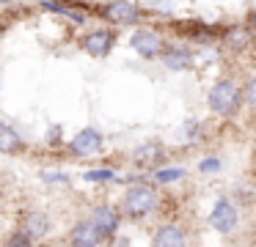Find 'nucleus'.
Segmentation results:
<instances>
[{
    "label": "nucleus",
    "instance_id": "nucleus-1",
    "mask_svg": "<svg viewBox=\"0 0 256 247\" xmlns=\"http://www.w3.org/2000/svg\"><path fill=\"white\" fill-rule=\"evenodd\" d=\"M157 203H160V198H157V190L149 184H132L127 192H124V201H122V209L127 217H149V214L157 212Z\"/></svg>",
    "mask_w": 256,
    "mask_h": 247
},
{
    "label": "nucleus",
    "instance_id": "nucleus-2",
    "mask_svg": "<svg viewBox=\"0 0 256 247\" xmlns=\"http://www.w3.org/2000/svg\"><path fill=\"white\" fill-rule=\"evenodd\" d=\"M245 102V93L240 91V85L234 80H220L212 85L210 91V107L212 113L223 115V118H228V115H234L240 110V104Z\"/></svg>",
    "mask_w": 256,
    "mask_h": 247
},
{
    "label": "nucleus",
    "instance_id": "nucleus-3",
    "mask_svg": "<svg viewBox=\"0 0 256 247\" xmlns=\"http://www.w3.org/2000/svg\"><path fill=\"white\" fill-rule=\"evenodd\" d=\"M132 47H135V52H138L140 58L154 60V58L162 55L166 44H162V38H160L157 30H152V27H140V30L132 33Z\"/></svg>",
    "mask_w": 256,
    "mask_h": 247
},
{
    "label": "nucleus",
    "instance_id": "nucleus-4",
    "mask_svg": "<svg viewBox=\"0 0 256 247\" xmlns=\"http://www.w3.org/2000/svg\"><path fill=\"white\" fill-rule=\"evenodd\" d=\"M113 44H116V33H113L110 27H96V30L86 33L83 41H80V47H83L88 55H94V58H105V55L113 49Z\"/></svg>",
    "mask_w": 256,
    "mask_h": 247
},
{
    "label": "nucleus",
    "instance_id": "nucleus-5",
    "mask_svg": "<svg viewBox=\"0 0 256 247\" xmlns=\"http://www.w3.org/2000/svg\"><path fill=\"white\" fill-rule=\"evenodd\" d=\"M210 225L215 231H220V234H232L237 228V206L228 198H220L210 214Z\"/></svg>",
    "mask_w": 256,
    "mask_h": 247
},
{
    "label": "nucleus",
    "instance_id": "nucleus-6",
    "mask_svg": "<svg viewBox=\"0 0 256 247\" xmlns=\"http://www.w3.org/2000/svg\"><path fill=\"white\" fill-rule=\"evenodd\" d=\"M102 16L110 19L113 25H132V22H138L140 11H138V5L130 3V0H113V3H108L105 8H102Z\"/></svg>",
    "mask_w": 256,
    "mask_h": 247
},
{
    "label": "nucleus",
    "instance_id": "nucleus-7",
    "mask_svg": "<svg viewBox=\"0 0 256 247\" xmlns=\"http://www.w3.org/2000/svg\"><path fill=\"white\" fill-rule=\"evenodd\" d=\"M105 242V236H102V231L94 225V220H83V223H78L72 228V234H69V245H78V247H96Z\"/></svg>",
    "mask_w": 256,
    "mask_h": 247
},
{
    "label": "nucleus",
    "instance_id": "nucleus-8",
    "mask_svg": "<svg viewBox=\"0 0 256 247\" xmlns=\"http://www.w3.org/2000/svg\"><path fill=\"white\" fill-rule=\"evenodd\" d=\"M69 148H72V154H78V157H91V154H96L102 148V135L88 126V129L78 132V135L72 137Z\"/></svg>",
    "mask_w": 256,
    "mask_h": 247
},
{
    "label": "nucleus",
    "instance_id": "nucleus-9",
    "mask_svg": "<svg viewBox=\"0 0 256 247\" xmlns=\"http://www.w3.org/2000/svg\"><path fill=\"white\" fill-rule=\"evenodd\" d=\"M160 58L171 71H182V69H188V66L193 63V52H190L184 44H171V47H166Z\"/></svg>",
    "mask_w": 256,
    "mask_h": 247
},
{
    "label": "nucleus",
    "instance_id": "nucleus-10",
    "mask_svg": "<svg viewBox=\"0 0 256 247\" xmlns=\"http://www.w3.org/2000/svg\"><path fill=\"white\" fill-rule=\"evenodd\" d=\"M20 228H22L34 242H39V239H44L47 231H50V220H47L42 212H25L22 214V225H20Z\"/></svg>",
    "mask_w": 256,
    "mask_h": 247
},
{
    "label": "nucleus",
    "instance_id": "nucleus-11",
    "mask_svg": "<svg viewBox=\"0 0 256 247\" xmlns=\"http://www.w3.org/2000/svg\"><path fill=\"white\" fill-rule=\"evenodd\" d=\"M91 220H94V225L102 231L105 239H110V236L118 231V214L113 212L110 206H96L94 214H91Z\"/></svg>",
    "mask_w": 256,
    "mask_h": 247
},
{
    "label": "nucleus",
    "instance_id": "nucleus-12",
    "mask_svg": "<svg viewBox=\"0 0 256 247\" xmlns=\"http://www.w3.org/2000/svg\"><path fill=\"white\" fill-rule=\"evenodd\" d=\"M132 157H135V162L144 165V168H154V165L162 162L166 151H162L160 143H140V146L132 151Z\"/></svg>",
    "mask_w": 256,
    "mask_h": 247
},
{
    "label": "nucleus",
    "instance_id": "nucleus-13",
    "mask_svg": "<svg viewBox=\"0 0 256 247\" xmlns=\"http://www.w3.org/2000/svg\"><path fill=\"white\" fill-rule=\"evenodd\" d=\"M188 242V234H184V228L182 225H162V228H157V234H154V245L160 247V245H166V247H179V245H184Z\"/></svg>",
    "mask_w": 256,
    "mask_h": 247
},
{
    "label": "nucleus",
    "instance_id": "nucleus-14",
    "mask_svg": "<svg viewBox=\"0 0 256 247\" xmlns=\"http://www.w3.org/2000/svg\"><path fill=\"white\" fill-rule=\"evenodd\" d=\"M0 151H3V154L22 151V137L14 132V126L3 124V121H0Z\"/></svg>",
    "mask_w": 256,
    "mask_h": 247
},
{
    "label": "nucleus",
    "instance_id": "nucleus-15",
    "mask_svg": "<svg viewBox=\"0 0 256 247\" xmlns=\"http://www.w3.org/2000/svg\"><path fill=\"white\" fill-rule=\"evenodd\" d=\"M223 38H226V44L232 49H245L250 44V38H254V33H250L248 27H228V30L223 33Z\"/></svg>",
    "mask_w": 256,
    "mask_h": 247
},
{
    "label": "nucleus",
    "instance_id": "nucleus-16",
    "mask_svg": "<svg viewBox=\"0 0 256 247\" xmlns=\"http://www.w3.org/2000/svg\"><path fill=\"white\" fill-rule=\"evenodd\" d=\"M184 179V168H162L157 170V181L160 184H171V181H179Z\"/></svg>",
    "mask_w": 256,
    "mask_h": 247
},
{
    "label": "nucleus",
    "instance_id": "nucleus-17",
    "mask_svg": "<svg viewBox=\"0 0 256 247\" xmlns=\"http://www.w3.org/2000/svg\"><path fill=\"white\" fill-rule=\"evenodd\" d=\"M242 93H245V104L256 110V74L248 80V85H245V91H242Z\"/></svg>",
    "mask_w": 256,
    "mask_h": 247
},
{
    "label": "nucleus",
    "instance_id": "nucleus-18",
    "mask_svg": "<svg viewBox=\"0 0 256 247\" xmlns=\"http://www.w3.org/2000/svg\"><path fill=\"white\" fill-rule=\"evenodd\" d=\"M198 170H201V173H218V170H220V159H218V157H206V159H201Z\"/></svg>",
    "mask_w": 256,
    "mask_h": 247
},
{
    "label": "nucleus",
    "instance_id": "nucleus-19",
    "mask_svg": "<svg viewBox=\"0 0 256 247\" xmlns=\"http://www.w3.org/2000/svg\"><path fill=\"white\" fill-rule=\"evenodd\" d=\"M86 179H88V181H113V179H116V173H113V170H88Z\"/></svg>",
    "mask_w": 256,
    "mask_h": 247
},
{
    "label": "nucleus",
    "instance_id": "nucleus-20",
    "mask_svg": "<svg viewBox=\"0 0 256 247\" xmlns=\"http://www.w3.org/2000/svg\"><path fill=\"white\" fill-rule=\"evenodd\" d=\"M8 245H22L25 247V245H34V239H30L22 228H17V231H14V236H8Z\"/></svg>",
    "mask_w": 256,
    "mask_h": 247
},
{
    "label": "nucleus",
    "instance_id": "nucleus-21",
    "mask_svg": "<svg viewBox=\"0 0 256 247\" xmlns=\"http://www.w3.org/2000/svg\"><path fill=\"white\" fill-rule=\"evenodd\" d=\"M196 132H198V124H196V121H184L182 135H184V137H196Z\"/></svg>",
    "mask_w": 256,
    "mask_h": 247
},
{
    "label": "nucleus",
    "instance_id": "nucleus-22",
    "mask_svg": "<svg viewBox=\"0 0 256 247\" xmlns=\"http://www.w3.org/2000/svg\"><path fill=\"white\" fill-rule=\"evenodd\" d=\"M44 181H47V184H52V181H56V184H66V176H64V173H44Z\"/></svg>",
    "mask_w": 256,
    "mask_h": 247
},
{
    "label": "nucleus",
    "instance_id": "nucleus-23",
    "mask_svg": "<svg viewBox=\"0 0 256 247\" xmlns=\"http://www.w3.org/2000/svg\"><path fill=\"white\" fill-rule=\"evenodd\" d=\"M250 22H254V25H256V11H254V14H250Z\"/></svg>",
    "mask_w": 256,
    "mask_h": 247
},
{
    "label": "nucleus",
    "instance_id": "nucleus-24",
    "mask_svg": "<svg viewBox=\"0 0 256 247\" xmlns=\"http://www.w3.org/2000/svg\"><path fill=\"white\" fill-rule=\"evenodd\" d=\"M0 3H12V0H0Z\"/></svg>",
    "mask_w": 256,
    "mask_h": 247
},
{
    "label": "nucleus",
    "instance_id": "nucleus-25",
    "mask_svg": "<svg viewBox=\"0 0 256 247\" xmlns=\"http://www.w3.org/2000/svg\"><path fill=\"white\" fill-rule=\"evenodd\" d=\"M254 170H256V157H254Z\"/></svg>",
    "mask_w": 256,
    "mask_h": 247
}]
</instances>
